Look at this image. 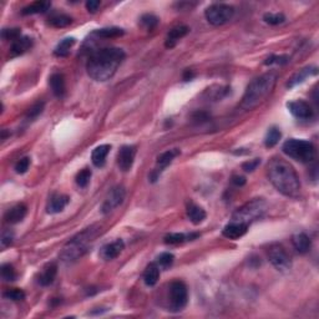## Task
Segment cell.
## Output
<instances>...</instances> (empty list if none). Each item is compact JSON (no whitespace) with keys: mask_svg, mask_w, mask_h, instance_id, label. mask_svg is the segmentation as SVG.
<instances>
[{"mask_svg":"<svg viewBox=\"0 0 319 319\" xmlns=\"http://www.w3.org/2000/svg\"><path fill=\"white\" fill-rule=\"evenodd\" d=\"M263 20L270 25H278L285 22L286 16L282 12H267V14H265V16H263Z\"/></svg>","mask_w":319,"mask_h":319,"instance_id":"obj_36","label":"cell"},{"mask_svg":"<svg viewBox=\"0 0 319 319\" xmlns=\"http://www.w3.org/2000/svg\"><path fill=\"white\" fill-rule=\"evenodd\" d=\"M72 22V17L66 14H54L49 17V24L54 27H66Z\"/></svg>","mask_w":319,"mask_h":319,"instance_id":"obj_30","label":"cell"},{"mask_svg":"<svg viewBox=\"0 0 319 319\" xmlns=\"http://www.w3.org/2000/svg\"><path fill=\"white\" fill-rule=\"evenodd\" d=\"M125 250V243L122 240H116L111 243H107V245L102 246L101 250H100V258L106 262L109 261L115 260V258L119 257L122 253V251Z\"/></svg>","mask_w":319,"mask_h":319,"instance_id":"obj_14","label":"cell"},{"mask_svg":"<svg viewBox=\"0 0 319 319\" xmlns=\"http://www.w3.org/2000/svg\"><path fill=\"white\" fill-rule=\"evenodd\" d=\"M266 212H267V202L263 198H255V200L241 206L232 215L231 222L243 223V225L250 226L252 222L262 218Z\"/></svg>","mask_w":319,"mask_h":319,"instance_id":"obj_5","label":"cell"},{"mask_svg":"<svg viewBox=\"0 0 319 319\" xmlns=\"http://www.w3.org/2000/svg\"><path fill=\"white\" fill-rule=\"evenodd\" d=\"M50 87H51L52 94L55 95L59 99H62L65 96V92H66V85H65V77L62 74L59 72H55L50 76L49 79Z\"/></svg>","mask_w":319,"mask_h":319,"instance_id":"obj_19","label":"cell"},{"mask_svg":"<svg viewBox=\"0 0 319 319\" xmlns=\"http://www.w3.org/2000/svg\"><path fill=\"white\" fill-rule=\"evenodd\" d=\"M281 136H282V134H281V131H280V129H278V127H276V126L271 127V129H268L267 135H266L265 145L267 147L276 146V145H277L278 142H280Z\"/></svg>","mask_w":319,"mask_h":319,"instance_id":"obj_33","label":"cell"},{"mask_svg":"<svg viewBox=\"0 0 319 319\" xmlns=\"http://www.w3.org/2000/svg\"><path fill=\"white\" fill-rule=\"evenodd\" d=\"M125 31L121 27H104V29L95 30L94 35H97L104 39H112V37H119L124 35Z\"/></svg>","mask_w":319,"mask_h":319,"instance_id":"obj_31","label":"cell"},{"mask_svg":"<svg viewBox=\"0 0 319 319\" xmlns=\"http://www.w3.org/2000/svg\"><path fill=\"white\" fill-rule=\"evenodd\" d=\"M91 178V171L89 168H84L76 175V183L80 187H86Z\"/></svg>","mask_w":319,"mask_h":319,"instance_id":"obj_38","label":"cell"},{"mask_svg":"<svg viewBox=\"0 0 319 319\" xmlns=\"http://www.w3.org/2000/svg\"><path fill=\"white\" fill-rule=\"evenodd\" d=\"M267 175L278 192L292 198L300 196V177L290 162L281 157H273L267 165Z\"/></svg>","mask_w":319,"mask_h":319,"instance_id":"obj_2","label":"cell"},{"mask_svg":"<svg viewBox=\"0 0 319 319\" xmlns=\"http://www.w3.org/2000/svg\"><path fill=\"white\" fill-rule=\"evenodd\" d=\"M111 146L110 145H100L96 149L92 151L91 154V161L96 167H102L106 162V157L109 155Z\"/></svg>","mask_w":319,"mask_h":319,"instance_id":"obj_24","label":"cell"},{"mask_svg":"<svg viewBox=\"0 0 319 319\" xmlns=\"http://www.w3.org/2000/svg\"><path fill=\"white\" fill-rule=\"evenodd\" d=\"M192 77H193V72L190 71V70H186L185 75H183V80H185V81H188V80H191Z\"/></svg>","mask_w":319,"mask_h":319,"instance_id":"obj_47","label":"cell"},{"mask_svg":"<svg viewBox=\"0 0 319 319\" xmlns=\"http://www.w3.org/2000/svg\"><path fill=\"white\" fill-rule=\"evenodd\" d=\"M290 61V57L286 56V55H272V56L268 57L267 60L265 61L266 65H273V64H280V65H285Z\"/></svg>","mask_w":319,"mask_h":319,"instance_id":"obj_42","label":"cell"},{"mask_svg":"<svg viewBox=\"0 0 319 319\" xmlns=\"http://www.w3.org/2000/svg\"><path fill=\"white\" fill-rule=\"evenodd\" d=\"M287 107L291 114L300 120H308L313 116V110L311 105L307 101H303V100L288 102Z\"/></svg>","mask_w":319,"mask_h":319,"instance_id":"obj_13","label":"cell"},{"mask_svg":"<svg viewBox=\"0 0 319 319\" xmlns=\"http://www.w3.org/2000/svg\"><path fill=\"white\" fill-rule=\"evenodd\" d=\"M173 261H175V256L172 253L163 252L157 258L156 265L159 266L160 270H167V268H170L173 265Z\"/></svg>","mask_w":319,"mask_h":319,"instance_id":"obj_34","label":"cell"},{"mask_svg":"<svg viewBox=\"0 0 319 319\" xmlns=\"http://www.w3.org/2000/svg\"><path fill=\"white\" fill-rule=\"evenodd\" d=\"M100 5H101V2H100L99 0H89V1H86V9L89 10V12L94 14V12L97 11Z\"/></svg>","mask_w":319,"mask_h":319,"instance_id":"obj_45","label":"cell"},{"mask_svg":"<svg viewBox=\"0 0 319 319\" xmlns=\"http://www.w3.org/2000/svg\"><path fill=\"white\" fill-rule=\"evenodd\" d=\"M136 152V146H132V145H125L120 149L119 154H117V166L120 167V170L124 171V172L131 170Z\"/></svg>","mask_w":319,"mask_h":319,"instance_id":"obj_11","label":"cell"},{"mask_svg":"<svg viewBox=\"0 0 319 319\" xmlns=\"http://www.w3.org/2000/svg\"><path fill=\"white\" fill-rule=\"evenodd\" d=\"M44 107H45V104L42 101L35 102V104L30 107L29 111H27L26 117L30 120L36 119V117L39 116V115H41V112L44 111Z\"/></svg>","mask_w":319,"mask_h":319,"instance_id":"obj_40","label":"cell"},{"mask_svg":"<svg viewBox=\"0 0 319 319\" xmlns=\"http://www.w3.org/2000/svg\"><path fill=\"white\" fill-rule=\"evenodd\" d=\"M51 6V2L50 1H35L29 4L27 6H25L21 10L22 15H32V14H42V12H46L47 10Z\"/></svg>","mask_w":319,"mask_h":319,"instance_id":"obj_27","label":"cell"},{"mask_svg":"<svg viewBox=\"0 0 319 319\" xmlns=\"http://www.w3.org/2000/svg\"><path fill=\"white\" fill-rule=\"evenodd\" d=\"M32 46V40L27 36H20L19 39H16L15 41L11 42V46H10V55L12 57L19 56L22 55L24 52H26L30 47Z\"/></svg>","mask_w":319,"mask_h":319,"instance_id":"obj_20","label":"cell"},{"mask_svg":"<svg viewBox=\"0 0 319 319\" xmlns=\"http://www.w3.org/2000/svg\"><path fill=\"white\" fill-rule=\"evenodd\" d=\"M188 31H190V27L186 26V25H180V26H176L173 27V29H171L170 31H168L167 37H166V47H167V49L175 47L178 40L182 39L183 36H186V35L188 34Z\"/></svg>","mask_w":319,"mask_h":319,"instance_id":"obj_18","label":"cell"},{"mask_svg":"<svg viewBox=\"0 0 319 319\" xmlns=\"http://www.w3.org/2000/svg\"><path fill=\"white\" fill-rule=\"evenodd\" d=\"M261 163V159H255V160H250L247 162H245L242 165V168L246 171V172H253L256 168L260 166Z\"/></svg>","mask_w":319,"mask_h":319,"instance_id":"obj_44","label":"cell"},{"mask_svg":"<svg viewBox=\"0 0 319 319\" xmlns=\"http://www.w3.org/2000/svg\"><path fill=\"white\" fill-rule=\"evenodd\" d=\"M21 36V30L19 27H12V29H2L1 30V37L4 40H10V41H15L16 39Z\"/></svg>","mask_w":319,"mask_h":319,"instance_id":"obj_39","label":"cell"},{"mask_svg":"<svg viewBox=\"0 0 319 319\" xmlns=\"http://www.w3.org/2000/svg\"><path fill=\"white\" fill-rule=\"evenodd\" d=\"M180 155V150L177 149H173V150H168V151L166 152H162V154L160 155L159 157H157V167L156 170L152 171V173L150 175V178H151L152 182H155V181L159 178L160 173L162 172L163 170H165L166 167H167L168 165H170L171 162H172L173 160L176 159V157Z\"/></svg>","mask_w":319,"mask_h":319,"instance_id":"obj_12","label":"cell"},{"mask_svg":"<svg viewBox=\"0 0 319 319\" xmlns=\"http://www.w3.org/2000/svg\"><path fill=\"white\" fill-rule=\"evenodd\" d=\"M187 217L193 225H200L206 220V211L193 202H190L187 205Z\"/></svg>","mask_w":319,"mask_h":319,"instance_id":"obj_23","label":"cell"},{"mask_svg":"<svg viewBox=\"0 0 319 319\" xmlns=\"http://www.w3.org/2000/svg\"><path fill=\"white\" fill-rule=\"evenodd\" d=\"M277 79L276 72H267L252 80L246 89L241 101V107L243 110H253L260 106L273 92Z\"/></svg>","mask_w":319,"mask_h":319,"instance_id":"obj_3","label":"cell"},{"mask_svg":"<svg viewBox=\"0 0 319 319\" xmlns=\"http://www.w3.org/2000/svg\"><path fill=\"white\" fill-rule=\"evenodd\" d=\"M159 17L154 14H144L140 17V25L147 31H152L159 25Z\"/></svg>","mask_w":319,"mask_h":319,"instance_id":"obj_32","label":"cell"},{"mask_svg":"<svg viewBox=\"0 0 319 319\" xmlns=\"http://www.w3.org/2000/svg\"><path fill=\"white\" fill-rule=\"evenodd\" d=\"M100 232V226L94 225L91 227L85 228L80 233H77L75 237H72L62 248L60 253L61 261L66 263H71L81 258L85 253L89 251V247L94 242Z\"/></svg>","mask_w":319,"mask_h":319,"instance_id":"obj_4","label":"cell"},{"mask_svg":"<svg viewBox=\"0 0 319 319\" xmlns=\"http://www.w3.org/2000/svg\"><path fill=\"white\" fill-rule=\"evenodd\" d=\"M293 246H295L296 250L300 253H307L308 251L312 247V242H311V238L308 237L306 233H298L295 235L292 238Z\"/></svg>","mask_w":319,"mask_h":319,"instance_id":"obj_25","label":"cell"},{"mask_svg":"<svg viewBox=\"0 0 319 319\" xmlns=\"http://www.w3.org/2000/svg\"><path fill=\"white\" fill-rule=\"evenodd\" d=\"M232 183L236 186H243L246 183V178L243 176H237L235 175L232 177Z\"/></svg>","mask_w":319,"mask_h":319,"instance_id":"obj_46","label":"cell"},{"mask_svg":"<svg viewBox=\"0 0 319 319\" xmlns=\"http://www.w3.org/2000/svg\"><path fill=\"white\" fill-rule=\"evenodd\" d=\"M56 275H57V265L54 262L49 263V265L45 266L42 272L40 273L39 283L41 286H44V287L52 285V282H54L55 278H56Z\"/></svg>","mask_w":319,"mask_h":319,"instance_id":"obj_21","label":"cell"},{"mask_svg":"<svg viewBox=\"0 0 319 319\" xmlns=\"http://www.w3.org/2000/svg\"><path fill=\"white\" fill-rule=\"evenodd\" d=\"M198 233H190V235H185V233H168L165 236V243L167 245H181V243L186 242V241H193L198 237Z\"/></svg>","mask_w":319,"mask_h":319,"instance_id":"obj_26","label":"cell"},{"mask_svg":"<svg viewBox=\"0 0 319 319\" xmlns=\"http://www.w3.org/2000/svg\"><path fill=\"white\" fill-rule=\"evenodd\" d=\"M248 226L243 225V223H237V222H231L228 225L225 226V228L222 230V235L226 238H230V240H238V238L243 237V236L247 233Z\"/></svg>","mask_w":319,"mask_h":319,"instance_id":"obj_16","label":"cell"},{"mask_svg":"<svg viewBox=\"0 0 319 319\" xmlns=\"http://www.w3.org/2000/svg\"><path fill=\"white\" fill-rule=\"evenodd\" d=\"M233 15H235V7L232 5L223 4V2H216V4L210 5L205 11L207 21L215 26L227 24L230 20H232Z\"/></svg>","mask_w":319,"mask_h":319,"instance_id":"obj_7","label":"cell"},{"mask_svg":"<svg viewBox=\"0 0 319 319\" xmlns=\"http://www.w3.org/2000/svg\"><path fill=\"white\" fill-rule=\"evenodd\" d=\"M27 213V207L24 203H17V205L12 206L10 210L6 211L4 216V220L6 223H10V225H15V223L21 222L25 218Z\"/></svg>","mask_w":319,"mask_h":319,"instance_id":"obj_15","label":"cell"},{"mask_svg":"<svg viewBox=\"0 0 319 319\" xmlns=\"http://www.w3.org/2000/svg\"><path fill=\"white\" fill-rule=\"evenodd\" d=\"M75 44V39L74 37H65L62 39L59 44L56 45L54 50L55 56L57 57H65L70 54V50H71L72 45Z\"/></svg>","mask_w":319,"mask_h":319,"instance_id":"obj_29","label":"cell"},{"mask_svg":"<svg viewBox=\"0 0 319 319\" xmlns=\"http://www.w3.org/2000/svg\"><path fill=\"white\" fill-rule=\"evenodd\" d=\"M125 51L120 47H104L95 51L86 64L87 75L95 81H107L116 74L125 60Z\"/></svg>","mask_w":319,"mask_h":319,"instance_id":"obj_1","label":"cell"},{"mask_svg":"<svg viewBox=\"0 0 319 319\" xmlns=\"http://www.w3.org/2000/svg\"><path fill=\"white\" fill-rule=\"evenodd\" d=\"M283 152L291 159L300 161V162L307 163L315 160L316 149L312 142L306 140L291 139L283 144Z\"/></svg>","mask_w":319,"mask_h":319,"instance_id":"obj_6","label":"cell"},{"mask_svg":"<svg viewBox=\"0 0 319 319\" xmlns=\"http://www.w3.org/2000/svg\"><path fill=\"white\" fill-rule=\"evenodd\" d=\"M1 278L5 281V282H12V281L16 280V272H15L14 267L9 263H4L1 265Z\"/></svg>","mask_w":319,"mask_h":319,"instance_id":"obj_35","label":"cell"},{"mask_svg":"<svg viewBox=\"0 0 319 319\" xmlns=\"http://www.w3.org/2000/svg\"><path fill=\"white\" fill-rule=\"evenodd\" d=\"M317 67H313V66H307L305 67V69L300 70V71L297 72L296 75H293L292 79L288 81L287 86L288 87H295L297 86V85L302 84V82H305L306 80L308 79V77L311 76H315V75H317Z\"/></svg>","mask_w":319,"mask_h":319,"instance_id":"obj_22","label":"cell"},{"mask_svg":"<svg viewBox=\"0 0 319 319\" xmlns=\"http://www.w3.org/2000/svg\"><path fill=\"white\" fill-rule=\"evenodd\" d=\"M4 298L9 301H14V302H20V301L25 300V293L24 291L19 290V288H11V290H7L4 292Z\"/></svg>","mask_w":319,"mask_h":319,"instance_id":"obj_37","label":"cell"},{"mask_svg":"<svg viewBox=\"0 0 319 319\" xmlns=\"http://www.w3.org/2000/svg\"><path fill=\"white\" fill-rule=\"evenodd\" d=\"M29 166H30V159L29 157H22L16 162L15 165V171L17 173H25L27 170H29Z\"/></svg>","mask_w":319,"mask_h":319,"instance_id":"obj_43","label":"cell"},{"mask_svg":"<svg viewBox=\"0 0 319 319\" xmlns=\"http://www.w3.org/2000/svg\"><path fill=\"white\" fill-rule=\"evenodd\" d=\"M187 286L182 281H173L170 285V308L172 312H180L187 306Z\"/></svg>","mask_w":319,"mask_h":319,"instance_id":"obj_8","label":"cell"},{"mask_svg":"<svg viewBox=\"0 0 319 319\" xmlns=\"http://www.w3.org/2000/svg\"><path fill=\"white\" fill-rule=\"evenodd\" d=\"M125 197H126V190H125L124 186H115L114 188L110 190V192L107 193V196L105 197L104 203L101 206V212L104 215L112 212L115 208L119 207L120 205H122Z\"/></svg>","mask_w":319,"mask_h":319,"instance_id":"obj_10","label":"cell"},{"mask_svg":"<svg viewBox=\"0 0 319 319\" xmlns=\"http://www.w3.org/2000/svg\"><path fill=\"white\" fill-rule=\"evenodd\" d=\"M69 201H70V198L67 197L66 195L55 193V195L51 196V198H50L49 203H47V206H46L47 213H51V215H54V213L61 212V211L67 206Z\"/></svg>","mask_w":319,"mask_h":319,"instance_id":"obj_17","label":"cell"},{"mask_svg":"<svg viewBox=\"0 0 319 319\" xmlns=\"http://www.w3.org/2000/svg\"><path fill=\"white\" fill-rule=\"evenodd\" d=\"M1 248H6L7 246L11 245L14 242V232L10 230H4L1 233Z\"/></svg>","mask_w":319,"mask_h":319,"instance_id":"obj_41","label":"cell"},{"mask_svg":"<svg viewBox=\"0 0 319 319\" xmlns=\"http://www.w3.org/2000/svg\"><path fill=\"white\" fill-rule=\"evenodd\" d=\"M268 260L275 266L276 270L281 272H287L292 267V262L287 251L281 245H272L268 250Z\"/></svg>","mask_w":319,"mask_h":319,"instance_id":"obj_9","label":"cell"},{"mask_svg":"<svg viewBox=\"0 0 319 319\" xmlns=\"http://www.w3.org/2000/svg\"><path fill=\"white\" fill-rule=\"evenodd\" d=\"M160 278V268L156 263H151L149 267L146 268V271L144 272V282L145 285L152 287L157 283Z\"/></svg>","mask_w":319,"mask_h":319,"instance_id":"obj_28","label":"cell"}]
</instances>
